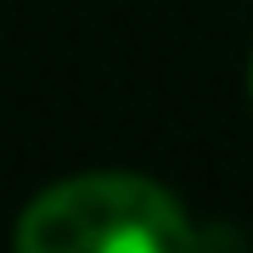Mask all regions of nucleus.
<instances>
[{
  "instance_id": "nucleus-1",
  "label": "nucleus",
  "mask_w": 253,
  "mask_h": 253,
  "mask_svg": "<svg viewBox=\"0 0 253 253\" xmlns=\"http://www.w3.org/2000/svg\"><path fill=\"white\" fill-rule=\"evenodd\" d=\"M191 242L186 208L141 174H73L17 219L23 253H174Z\"/></svg>"
},
{
  "instance_id": "nucleus-2",
  "label": "nucleus",
  "mask_w": 253,
  "mask_h": 253,
  "mask_svg": "<svg viewBox=\"0 0 253 253\" xmlns=\"http://www.w3.org/2000/svg\"><path fill=\"white\" fill-rule=\"evenodd\" d=\"M248 90H253V68H248Z\"/></svg>"
}]
</instances>
